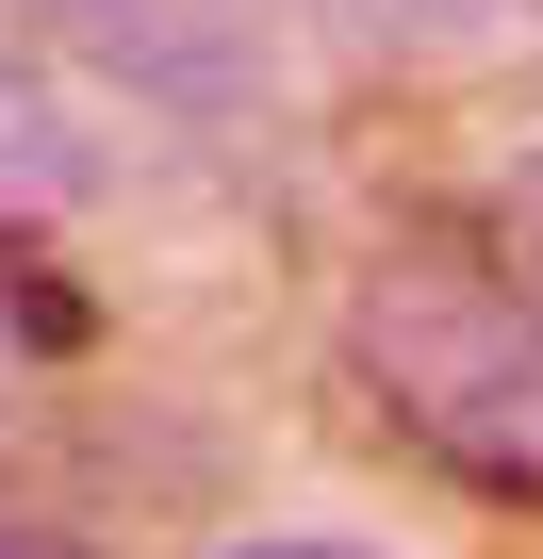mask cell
<instances>
[{"label":"cell","instance_id":"1","mask_svg":"<svg viewBox=\"0 0 543 559\" xmlns=\"http://www.w3.org/2000/svg\"><path fill=\"white\" fill-rule=\"evenodd\" d=\"M346 362L428 461H461L477 493H543V297L461 263H379L346 313Z\"/></svg>","mask_w":543,"mask_h":559},{"label":"cell","instance_id":"2","mask_svg":"<svg viewBox=\"0 0 543 559\" xmlns=\"http://www.w3.org/2000/svg\"><path fill=\"white\" fill-rule=\"evenodd\" d=\"M34 17H50L99 83L181 99V116H214V99L263 83V0H34Z\"/></svg>","mask_w":543,"mask_h":559},{"label":"cell","instance_id":"3","mask_svg":"<svg viewBox=\"0 0 543 559\" xmlns=\"http://www.w3.org/2000/svg\"><path fill=\"white\" fill-rule=\"evenodd\" d=\"M83 198H99V132L34 67H0V214H83Z\"/></svg>","mask_w":543,"mask_h":559},{"label":"cell","instance_id":"4","mask_svg":"<svg viewBox=\"0 0 543 559\" xmlns=\"http://www.w3.org/2000/svg\"><path fill=\"white\" fill-rule=\"evenodd\" d=\"M214 559H379V543H330V526H263V543H214Z\"/></svg>","mask_w":543,"mask_h":559},{"label":"cell","instance_id":"5","mask_svg":"<svg viewBox=\"0 0 543 559\" xmlns=\"http://www.w3.org/2000/svg\"><path fill=\"white\" fill-rule=\"evenodd\" d=\"M510 230H527V263H543V148L510 165Z\"/></svg>","mask_w":543,"mask_h":559},{"label":"cell","instance_id":"6","mask_svg":"<svg viewBox=\"0 0 543 559\" xmlns=\"http://www.w3.org/2000/svg\"><path fill=\"white\" fill-rule=\"evenodd\" d=\"M0 559H83V543H50V526H17V510H0Z\"/></svg>","mask_w":543,"mask_h":559},{"label":"cell","instance_id":"7","mask_svg":"<svg viewBox=\"0 0 543 559\" xmlns=\"http://www.w3.org/2000/svg\"><path fill=\"white\" fill-rule=\"evenodd\" d=\"M0 379H17V330H0Z\"/></svg>","mask_w":543,"mask_h":559}]
</instances>
